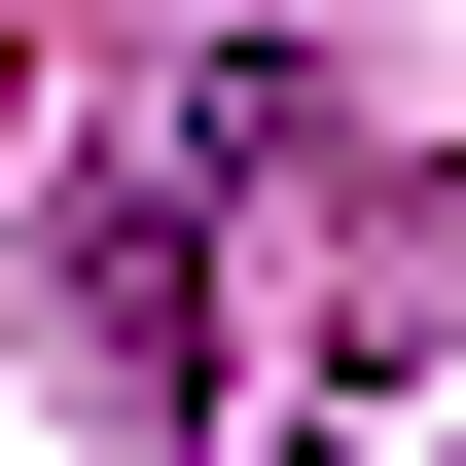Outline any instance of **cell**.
Wrapping results in <instances>:
<instances>
[{"label":"cell","mask_w":466,"mask_h":466,"mask_svg":"<svg viewBox=\"0 0 466 466\" xmlns=\"http://www.w3.org/2000/svg\"><path fill=\"white\" fill-rule=\"evenodd\" d=\"M0 108H36V72H0Z\"/></svg>","instance_id":"obj_1"}]
</instances>
